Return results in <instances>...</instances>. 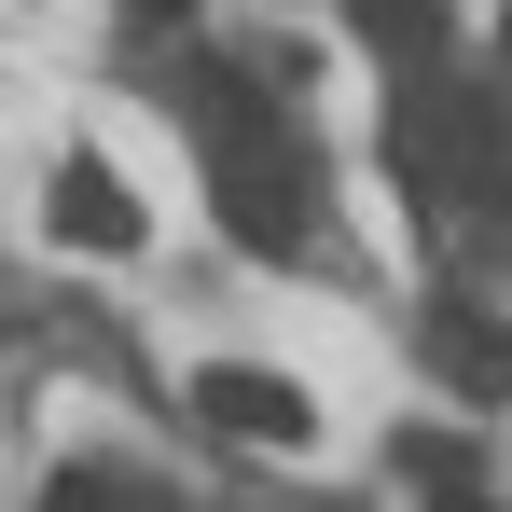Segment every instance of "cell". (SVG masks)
<instances>
[{"label": "cell", "mask_w": 512, "mask_h": 512, "mask_svg": "<svg viewBox=\"0 0 512 512\" xmlns=\"http://www.w3.org/2000/svg\"><path fill=\"white\" fill-rule=\"evenodd\" d=\"M485 153H499V125H485L457 84H402L388 97V167H402L416 208H457V180L485 167Z\"/></svg>", "instance_id": "6da1fadb"}, {"label": "cell", "mask_w": 512, "mask_h": 512, "mask_svg": "<svg viewBox=\"0 0 512 512\" xmlns=\"http://www.w3.org/2000/svg\"><path fill=\"white\" fill-rule=\"evenodd\" d=\"M194 416L222 429V443H305L319 402H305L291 374H263V360H208V374H194Z\"/></svg>", "instance_id": "7a4b0ae2"}, {"label": "cell", "mask_w": 512, "mask_h": 512, "mask_svg": "<svg viewBox=\"0 0 512 512\" xmlns=\"http://www.w3.org/2000/svg\"><path fill=\"white\" fill-rule=\"evenodd\" d=\"M42 222H56V250H139V194L97 167V153H70V167H56Z\"/></svg>", "instance_id": "3957f363"}, {"label": "cell", "mask_w": 512, "mask_h": 512, "mask_svg": "<svg viewBox=\"0 0 512 512\" xmlns=\"http://www.w3.org/2000/svg\"><path fill=\"white\" fill-rule=\"evenodd\" d=\"M429 374H443L457 402L499 416V402H512V333H499V319H471V305H443V319H429Z\"/></svg>", "instance_id": "277c9868"}, {"label": "cell", "mask_w": 512, "mask_h": 512, "mask_svg": "<svg viewBox=\"0 0 512 512\" xmlns=\"http://www.w3.org/2000/svg\"><path fill=\"white\" fill-rule=\"evenodd\" d=\"M346 28H360V42H374V56H402V70H429V56H443V28H457V14H443V0H346Z\"/></svg>", "instance_id": "5b68a950"}, {"label": "cell", "mask_w": 512, "mask_h": 512, "mask_svg": "<svg viewBox=\"0 0 512 512\" xmlns=\"http://www.w3.org/2000/svg\"><path fill=\"white\" fill-rule=\"evenodd\" d=\"M402 457L429 471V512H499L485 485H471V457H457V443H402Z\"/></svg>", "instance_id": "8992f818"}, {"label": "cell", "mask_w": 512, "mask_h": 512, "mask_svg": "<svg viewBox=\"0 0 512 512\" xmlns=\"http://www.w3.org/2000/svg\"><path fill=\"white\" fill-rule=\"evenodd\" d=\"M42 512H111V471H42Z\"/></svg>", "instance_id": "52a82bcc"}, {"label": "cell", "mask_w": 512, "mask_h": 512, "mask_svg": "<svg viewBox=\"0 0 512 512\" xmlns=\"http://www.w3.org/2000/svg\"><path fill=\"white\" fill-rule=\"evenodd\" d=\"M139 14H194V0H139Z\"/></svg>", "instance_id": "ba28073f"}, {"label": "cell", "mask_w": 512, "mask_h": 512, "mask_svg": "<svg viewBox=\"0 0 512 512\" xmlns=\"http://www.w3.org/2000/svg\"><path fill=\"white\" fill-rule=\"evenodd\" d=\"M499 42H512V28H499Z\"/></svg>", "instance_id": "9c48e42d"}]
</instances>
